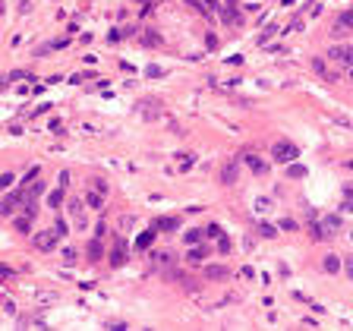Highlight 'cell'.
<instances>
[{"label":"cell","instance_id":"16","mask_svg":"<svg viewBox=\"0 0 353 331\" xmlns=\"http://www.w3.org/2000/svg\"><path fill=\"white\" fill-rule=\"evenodd\" d=\"M322 268L328 271V275H337V271H341V259H337L334 253H328V256L322 259Z\"/></svg>","mask_w":353,"mask_h":331},{"label":"cell","instance_id":"36","mask_svg":"<svg viewBox=\"0 0 353 331\" xmlns=\"http://www.w3.org/2000/svg\"><path fill=\"white\" fill-rule=\"evenodd\" d=\"M281 227H284V230H297V221H290V218H284V221H281Z\"/></svg>","mask_w":353,"mask_h":331},{"label":"cell","instance_id":"38","mask_svg":"<svg viewBox=\"0 0 353 331\" xmlns=\"http://www.w3.org/2000/svg\"><path fill=\"white\" fill-rule=\"evenodd\" d=\"M48 202H51V205H60V202H63V193H51Z\"/></svg>","mask_w":353,"mask_h":331},{"label":"cell","instance_id":"23","mask_svg":"<svg viewBox=\"0 0 353 331\" xmlns=\"http://www.w3.org/2000/svg\"><path fill=\"white\" fill-rule=\"evenodd\" d=\"M205 237V230H199V227H192V230H186V243H189V246H196L199 240H202Z\"/></svg>","mask_w":353,"mask_h":331},{"label":"cell","instance_id":"41","mask_svg":"<svg viewBox=\"0 0 353 331\" xmlns=\"http://www.w3.org/2000/svg\"><path fill=\"white\" fill-rule=\"evenodd\" d=\"M341 211H353V199H344V205H341Z\"/></svg>","mask_w":353,"mask_h":331},{"label":"cell","instance_id":"19","mask_svg":"<svg viewBox=\"0 0 353 331\" xmlns=\"http://www.w3.org/2000/svg\"><path fill=\"white\" fill-rule=\"evenodd\" d=\"M158 230H164V234H174V230L180 227V218H161V221H155Z\"/></svg>","mask_w":353,"mask_h":331},{"label":"cell","instance_id":"33","mask_svg":"<svg viewBox=\"0 0 353 331\" xmlns=\"http://www.w3.org/2000/svg\"><path fill=\"white\" fill-rule=\"evenodd\" d=\"M3 309H6L10 315H16V303H13V300H6V296H3Z\"/></svg>","mask_w":353,"mask_h":331},{"label":"cell","instance_id":"13","mask_svg":"<svg viewBox=\"0 0 353 331\" xmlns=\"http://www.w3.org/2000/svg\"><path fill=\"white\" fill-rule=\"evenodd\" d=\"M158 240V224H151L149 230H142V234H139V240H136V246L139 249H151V243Z\"/></svg>","mask_w":353,"mask_h":331},{"label":"cell","instance_id":"34","mask_svg":"<svg viewBox=\"0 0 353 331\" xmlns=\"http://www.w3.org/2000/svg\"><path fill=\"white\" fill-rule=\"evenodd\" d=\"M54 230H57V234H60V237H66V224H63V221H60V218H57V221H54Z\"/></svg>","mask_w":353,"mask_h":331},{"label":"cell","instance_id":"45","mask_svg":"<svg viewBox=\"0 0 353 331\" xmlns=\"http://www.w3.org/2000/svg\"><path fill=\"white\" fill-rule=\"evenodd\" d=\"M350 237H353V234H350Z\"/></svg>","mask_w":353,"mask_h":331},{"label":"cell","instance_id":"28","mask_svg":"<svg viewBox=\"0 0 353 331\" xmlns=\"http://www.w3.org/2000/svg\"><path fill=\"white\" fill-rule=\"evenodd\" d=\"M205 237H224V234H221L218 224H208V227H205Z\"/></svg>","mask_w":353,"mask_h":331},{"label":"cell","instance_id":"12","mask_svg":"<svg viewBox=\"0 0 353 331\" xmlns=\"http://www.w3.org/2000/svg\"><path fill=\"white\" fill-rule=\"evenodd\" d=\"M318 224H322V230H325V237H328V240L337 234V230H341V218H337V215H325Z\"/></svg>","mask_w":353,"mask_h":331},{"label":"cell","instance_id":"9","mask_svg":"<svg viewBox=\"0 0 353 331\" xmlns=\"http://www.w3.org/2000/svg\"><path fill=\"white\" fill-rule=\"evenodd\" d=\"M221 19H224L227 25H240V22H243V16H240V10H237V3H234V0H227V3H224Z\"/></svg>","mask_w":353,"mask_h":331},{"label":"cell","instance_id":"32","mask_svg":"<svg viewBox=\"0 0 353 331\" xmlns=\"http://www.w3.org/2000/svg\"><path fill=\"white\" fill-rule=\"evenodd\" d=\"M35 177H38V167H32V170H29V174H25V177H22V186H29V183H32V180H35Z\"/></svg>","mask_w":353,"mask_h":331},{"label":"cell","instance_id":"44","mask_svg":"<svg viewBox=\"0 0 353 331\" xmlns=\"http://www.w3.org/2000/svg\"><path fill=\"white\" fill-rule=\"evenodd\" d=\"M347 73H350V79H353V66H347Z\"/></svg>","mask_w":353,"mask_h":331},{"label":"cell","instance_id":"26","mask_svg":"<svg viewBox=\"0 0 353 331\" xmlns=\"http://www.w3.org/2000/svg\"><path fill=\"white\" fill-rule=\"evenodd\" d=\"M268 208H271V199H256V211L259 215H265Z\"/></svg>","mask_w":353,"mask_h":331},{"label":"cell","instance_id":"11","mask_svg":"<svg viewBox=\"0 0 353 331\" xmlns=\"http://www.w3.org/2000/svg\"><path fill=\"white\" fill-rule=\"evenodd\" d=\"M66 208H70V215H73V221H76V227H85V205L79 202V199H70V202H66Z\"/></svg>","mask_w":353,"mask_h":331},{"label":"cell","instance_id":"7","mask_svg":"<svg viewBox=\"0 0 353 331\" xmlns=\"http://www.w3.org/2000/svg\"><path fill=\"white\" fill-rule=\"evenodd\" d=\"M136 110L145 117V120H158V117H161V101H139Z\"/></svg>","mask_w":353,"mask_h":331},{"label":"cell","instance_id":"17","mask_svg":"<svg viewBox=\"0 0 353 331\" xmlns=\"http://www.w3.org/2000/svg\"><path fill=\"white\" fill-rule=\"evenodd\" d=\"M186 259H189L192 265H199V262H205V259H208V249H205V246H199V243H196V246L189 249V256H186Z\"/></svg>","mask_w":353,"mask_h":331},{"label":"cell","instance_id":"14","mask_svg":"<svg viewBox=\"0 0 353 331\" xmlns=\"http://www.w3.org/2000/svg\"><path fill=\"white\" fill-rule=\"evenodd\" d=\"M149 259H151V265H170L174 262V253H167V249H151Z\"/></svg>","mask_w":353,"mask_h":331},{"label":"cell","instance_id":"42","mask_svg":"<svg viewBox=\"0 0 353 331\" xmlns=\"http://www.w3.org/2000/svg\"><path fill=\"white\" fill-rule=\"evenodd\" d=\"M344 196H347V199H353V183H347V186H344Z\"/></svg>","mask_w":353,"mask_h":331},{"label":"cell","instance_id":"24","mask_svg":"<svg viewBox=\"0 0 353 331\" xmlns=\"http://www.w3.org/2000/svg\"><path fill=\"white\" fill-rule=\"evenodd\" d=\"M16 230H19V234H29V230H32V218H19V221H16Z\"/></svg>","mask_w":353,"mask_h":331},{"label":"cell","instance_id":"27","mask_svg":"<svg viewBox=\"0 0 353 331\" xmlns=\"http://www.w3.org/2000/svg\"><path fill=\"white\" fill-rule=\"evenodd\" d=\"M13 180H16V177H13V174H0V189L13 186Z\"/></svg>","mask_w":353,"mask_h":331},{"label":"cell","instance_id":"20","mask_svg":"<svg viewBox=\"0 0 353 331\" xmlns=\"http://www.w3.org/2000/svg\"><path fill=\"white\" fill-rule=\"evenodd\" d=\"M256 234H259V237H265V240H275V237H278V227H271V224L259 221V224H256Z\"/></svg>","mask_w":353,"mask_h":331},{"label":"cell","instance_id":"39","mask_svg":"<svg viewBox=\"0 0 353 331\" xmlns=\"http://www.w3.org/2000/svg\"><path fill=\"white\" fill-rule=\"evenodd\" d=\"M63 259H66V262H76V249L70 246V249H66V253H63Z\"/></svg>","mask_w":353,"mask_h":331},{"label":"cell","instance_id":"25","mask_svg":"<svg viewBox=\"0 0 353 331\" xmlns=\"http://www.w3.org/2000/svg\"><path fill=\"white\" fill-rule=\"evenodd\" d=\"M101 202H104V193H98V189H95V193H89V205H92V208H101Z\"/></svg>","mask_w":353,"mask_h":331},{"label":"cell","instance_id":"6","mask_svg":"<svg viewBox=\"0 0 353 331\" xmlns=\"http://www.w3.org/2000/svg\"><path fill=\"white\" fill-rule=\"evenodd\" d=\"M237 177H240V164L237 161H224L221 164V183H224V186H234Z\"/></svg>","mask_w":353,"mask_h":331},{"label":"cell","instance_id":"31","mask_svg":"<svg viewBox=\"0 0 353 331\" xmlns=\"http://www.w3.org/2000/svg\"><path fill=\"white\" fill-rule=\"evenodd\" d=\"M104 234H108V224H104V221H98V224H95V237H98V240H101Z\"/></svg>","mask_w":353,"mask_h":331},{"label":"cell","instance_id":"15","mask_svg":"<svg viewBox=\"0 0 353 331\" xmlns=\"http://www.w3.org/2000/svg\"><path fill=\"white\" fill-rule=\"evenodd\" d=\"M347 29H353V10L341 13V16H337V22H334V32H337V35H344Z\"/></svg>","mask_w":353,"mask_h":331},{"label":"cell","instance_id":"29","mask_svg":"<svg viewBox=\"0 0 353 331\" xmlns=\"http://www.w3.org/2000/svg\"><path fill=\"white\" fill-rule=\"evenodd\" d=\"M287 174H290V177H303V174H306V167H299V164L290 161V170H287Z\"/></svg>","mask_w":353,"mask_h":331},{"label":"cell","instance_id":"1","mask_svg":"<svg viewBox=\"0 0 353 331\" xmlns=\"http://www.w3.org/2000/svg\"><path fill=\"white\" fill-rule=\"evenodd\" d=\"M271 158H275L278 164H290L299 158V148L294 142H287V139H281V142H275V148H271Z\"/></svg>","mask_w":353,"mask_h":331},{"label":"cell","instance_id":"8","mask_svg":"<svg viewBox=\"0 0 353 331\" xmlns=\"http://www.w3.org/2000/svg\"><path fill=\"white\" fill-rule=\"evenodd\" d=\"M208 281H227L230 277V265H205V271H202Z\"/></svg>","mask_w":353,"mask_h":331},{"label":"cell","instance_id":"37","mask_svg":"<svg viewBox=\"0 0 353 331\" xmlns=\"http://www.w3.org/2000/svg\"><path fill=\"white\" fill-rule=\"evenodd\" d=\"M108 41H111V44H117V41H120V29H111V35H108Z\"/></svg>","mask_w":353,"mask_h":331},{"label":"cell","instance_id":"4","mask_svg":"<svg viewBox=\"0 0 353 331\" xmlns=\"http://www.w3.org/2000/svg\"><path fill=\"white\" fill-rule=\"evenodd\" d=\"M22 199H25V186L16 189V193H10V196H3V199H0V218H10L13 208H16V205H22Z\"/></svg>","mask_w":353,"mask_h":331},{"label":"cell","instance_id":"2","mask_svg":"<svg viewBox=\"0 0 353 331\" xmlns=\"http://www.w3.org/2000/svg\"><path fill=\"white\" fill-rule=\"evenodd\" d=\"M328 60H334L341 66H353V44H331L328 48Z\"/></svg>","mask_w":353,"mask_h":331},{"label":"cell","instance_id":"18","mask_svg":"<svg viewBox=\"0 0 353 331\" xmlns=\"http://www.w3.org/2000/svg\"><path fill=\"white\" fill-rule=\"evenodd\" d=\"M312 70H316V73H318V76H322V79H328V82H334V79H337L334 73H331L328 66H325V60H318V57H316V60H312Z\"/></svg>","mask_w":353,"mask_h":331},{"label":"cell","instance_id":"43","mask_svg":"<svg viewBox=\"0 0 353 331\" xmlns=\"http://www.w3.org/2000/svg\"><path fill=\"white\" fill-rule=\"evenodd\" d=\"M347 275L353 277V259H347Z\"/></svg>","mask_w":353,"mask_h":331},{"label":"cell","instance_id":"35","mask_svg":"<svg viewBox=\"0 0 353 331\" xmlns=\"http://www.w3.org/2000/svg\"><path fill=\"white\" fill-rule=\"evenodd\" d=\"M275 32H278V29H275V25H268V29H265V35H262V38H259V41H262V44H265V41H268V38H271V35H275Z\"/></svg>","mask_w":353,"mask_h":331},{"label":"cell","instance_id":"30","mask_svg":"<svg viewBox=\"0 0 353 331\" xmlns=\"http://www.w3.org/2000/svg\"><path fill=\"white\" fill-rule=\"evenodd\" d=\"M92 189H98V193L108 196V183H104V180H92Z\"/></svg>","mask_w":353,"mask_h":331},{"label":"cell","instance_id":"3","mask_svg":"<svg viewBox=\"0 0 353 331\" xmlns=\"http://www.w3.org/2000/svg\"><path fill=\"white\" fill-rule=\"evenodd\" d=\"M57 240H60V234H57V230H44V234H35V240H32V246H35L38 253H54Z\"/></svg>","mask_w":353,"mask_h":331},{"label":"cell","instance_id":"22","mask_svg":"<svg viewBox=\"0 0 353 331\" xmlns=\"http://www.w3.org/2000/svg\"><path fill=\"white\" fill-rule=\"evenodd\" d=\"M101 256H104V246H101V240H98V237H95V240L89 243V259H92V262H98V259H101Z\"/></svg>","mask_w":353,"mask_h":331},{"label":"cell","instance_id":"40","mask_svg":"<svg viewBox=\"0 0 353 331\" xmlns=\"http://www.w3.org/2000/svg\"><path fill=\"white\" fill-rule=\"evenodd\" d=\"M32 10V3H29V0H19V13H29Z\"/></svg>","mask_w":353,"mask_h":331},{"label":"cell","instance_id":"10","mask_svg":"<svg viewBox=\"0 0 353 331\" xmlns=\"http://www.w3.org/2000/svg\"><path fill=\"white\" fill-rule=\"evenodd\" d=\"M123 262H126V240H123V237H117V240H114V253H111V265L120 268Z\"/></svg>","mask_w":353,"mask_h":331},{"label":"cell","instance_id":"21","mask_svg":"<svg viewBox=\"0 0 353 331\" xmlns=\"http://www.w3.org/2000/svg\"><path fill=\"white\" fill-rule=\"evenodd\" d=\"M142 44H145V48H161L164 41H161V35H158V32H151V29H149V32L142 35Z\"/></svg>","mask_w":353,"mask_h":331},{"label":"cell","instance_id":"5","mask_svg":"<svg viewBox=\"0 0 353 331\" xmlns=\"http://www.w3.org/2000/svg\"><path fill=\"white\" fill-rule=\"evenodd\" d=\"M243 164H246V167H249L256 177H265V174H268V164H265L262 158L256 155V151H243Z\"/></svg>","mask_w":353,"mask_h":331}]
</instances>
